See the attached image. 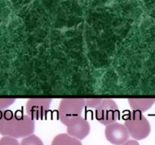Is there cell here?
<instances>
[{
  "instance_id": "cell-1",
  "label": "cell",
  "mask_w": 155,
  "mask_h": 145,
  "mask_svg": "<svg viewBox=\"0 0 155 145\" xmlns=\"http://www.w3.org/2000/svg\"><path fill=\"white\" fill-rule=\"evenodd\" d=\"M35 131V122L28 115L0 110V134L14 138L26 137Z\"/></svg>"
},
{
  "instance_id": "cell-2",
  "label": "cell",
  "mask_w": 155,
  "mask_h": 145,
  "mask_svg": "<svg viewBox=\"0 0 155 145\" xmlns=\"http://www.w3.org/2000/svg\"><path fill=\"white\" fill-rule=\"evenodd\" d=\"M124 125L127 127L130 135L136 140L146 138L151 131L149 121L139 112L129 113L124 120Z\"/></svg>"
},
{
  "instance_id": "cell-3",
  "label": "cell",
  "mask_w": 155,
  "mask_h": 145,
  "mask_svg": "<svg viewBox=\"0 0 155 145\" xmlns=\"http://www.w3.org/2000/svg\"><path fill=\"white\" fill-rule=\"evenodd\" d=\"M85 105L86 99L83 98H63L58 109V119L67 125L73 119L81 116Z\"/></svg>"
},
{
  "instance_id": "cell-4",
  "label": "cell",
  "mask_w": 155,
  "mask_h": 145,
  "mask_svg": "<svg viewBox=\"0 0 155 145\" xmlns=\"http://www.w3.org/2000/svg\"><path fill=\"white\" fill-rule=\"evenodd\" d=\"M95 116L98 122L107 125L117 122L120 117V110L117 104L114 100L106 98L95 108Z\"/></svg>"
},
{
  "instance_id": "cell-5",
  "label": "cell",
  "mask_w": 155,
  "mask_h": 145,
  "mask_svg": "<svg viewBox=\"0 0 155 145\" xmlns=\"http://www.w3.org/2000/svg\"><path fill=\"white\" fill-rule=\"evenodd\" d=\"M51 101L50 98H30L26 104L27 114L33 120L42 119L49 110Z\"/></svg>"
},
{
  "instance_id": "cell-6",
  "label": "cell",
  "mask_w": 155,
  "mask_h": 145,
  "mask_svg": "<svg viewBox=\"0 0 155 145\" xmlns=\"http://www.w3.org/2000/svg\"><path fill=\"white\" fill-rule=\"evenodd\" d=\"M104 134L107 140L114 145H123L129 140L130 134L124 124L114 122L106 126Z\"/></svg>"
},
{
  "instance_id": "cell-7",
  "label": "cell",
  "mask_w": 155,
  "mask_h": 145,
  "mask_svg": "<svg viewBox=\"0 0 155 145\" xmlns=\"http://www.w3.org/2000/svg\"><path fill=\"white\" fill-rule=\"evenodd\" d=\"M66 126L68 134L80 140L87 137L91 131L90 124L81 116L73 119Z\"/></svg>"
},
{
  "instance_id": "cell-8",
  "label": "cell",
  "mask_w": 155,
  "mask_h": 145,
  "mask_svg": "<svg viewBox=\"0 0 155 145\" xmlns=\"http://www.w3.org/2000/svg\"><path fill=\"white\" fill-rule=\"evenodd\" d=\"M128 102L133 111L143 113L155 104V98H129Z\"/></svg>"
},
{
  "instance_id": "cell-9",
  "label": "cell",
  "mask_w": 155,
  "mask_h": 145,
  "mask_svg": "<svg viewBox=\"0 0 155 145\" xmlns=\"http://www.w3.org/2000/svg\"><path fill=\"white\" fill-rule=\"evenodd\" d=\"M51 145H83L81 141L68 133H62L56 135L51 141Z\"/></svg>"
},
{
  "instance_id": "cell-10",
  "label": "cell",
  "mask_w": 155,
  "mask_h": 145,
  "mask_svg": "<svg viewBox=\"0 0 155 145\" xmlns=\"http://www.w3.org/2000/svg\"><path fill=\"white\" fill-rule=\"evenodd\" d=\"M20 145H44V143L38 136L33 134L31 135L24 137L21 140Z\"/></svg>"
},
{
  "instance_id": "cell-11",
  "label": "cell",
  "mask_w": 155,
  "mask_h": 145,
  "mask_svg": "<svg viewBox=\"0 0 155 145\" xmlns=\"http://www.w3.org/2000/svg\"><path fill=\"white\" fill-rule=\"evenodd\" d=\"M0 145H20V143L16 138L3 136L0 139Z\"/></svg>"
},
{
  "instance_id": "cell-12",
  "label": "cell",
  "mask_w": 155,
  "mask_h": 145,
  "mask_svg": "<svg viewBox=\"0 0 155 145\" xmlns=\"http://www.w3.org/2000/svg\"><path fill=\"white\" fill-rule=\"evenodd\" d=\"M15 101V98H0V110H6Z\"/></svg>"
},
{
  "instance_id": "cell-13",
  "label": "cell",
  "mask_w": 155,
  "mask_h": 145,
  "mask_svg": "<svg viewBox=\"0 0 155 145\" xmlns=\"http://www.w3.org/2000/svg\"><path fill=\"white\" fill-rule=\"evenodd\" d=\"M103 100L101 98H88L86 99V105L88 107H98Z\"/></svg>"
},
{
  "instance_id": "cell-14",
  "label": "cell",
  "mask_w": 155,
  "mask_h": 145,
  "mask_svg": "<svg viewBox=\"0 0 155 145\" xmlns=\"http://www.w3.org/2000/svg\"><path fill=\"white\" fill-rule=\"evenodd\" d=\"M123 145H140V144H139V142L136 140H129L128 141H127Z\"/></svg>"
}]
</instances>
